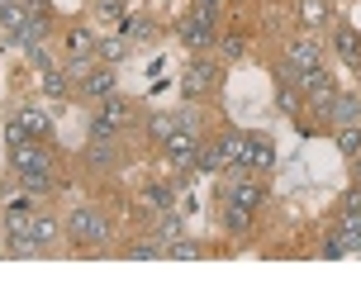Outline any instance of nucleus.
Listing matches in <instances>:
<instances>
[{"mask_svg": "<svg viewBox=\"0 0 361 285\" xmlns=\"http://www.w3.org/2000/svg\"><path fill=\"white\" fill-rule=\"evenodd\" d=\"M10 171L29 195H48L53 190V152L38 147V138H24L10 147Z\"/></svg>", "mask_w": 361, "mask_h": 285, "instance_id": "obj_1", "label": "nucleus"}, {"mask_svg": "<svg viewBox=\"0 0 361 285\" xmlns=\"http://www.w3.org/2000/svg\"><path fill=\"white\" fill-rule=\"evenodd\" d=\"M243 147H247V133L243 128H228L219 142L200 147V171H228V166H243Z\"/></svg>", "mask_w": 361, "mask_h": 285, "instance_id": "obj_2", "label": "nucleus"}, {"mask_svg": "<svg viewBox=\"0 0 361 285\" xmlns=\"http://www.w3.org/2000/svg\"><path fill=\"white\" fill-rule=\"evenodd\" d=\"M128 124H133V105L119 100V95H109V100H100L95 114H90V138H119Z\"/></svg>", "mask_w": 361, "mask_h": 285, "instance_id": "obj_3", "label": "nucleus"}, {"mask_svg": "<svg viewBox=\"0 0 361 285\" xmlns=\"http://www.w3.org/2000/svg\"><path fill=\"white\" fill-rule=\"evenodd\" d=\"M176 29H180V43H185L190 53H204V48H214V15H209V10H195V5H190V10L180 15Z\"/></svg>", "mask_w": 361, "mask_h": 285, "instance_id": "obj_4", "label": "nucleus"}, {"mask_svg": "<svg viewBox=\"0 0 361 285\" xmlns=\"http://www.w3.org/2000/svg\"><path fill=\"white\" fill-rule=\"evenodd\" d=\"M67 233L95 248V243H105V238H109V224H105V214H100V210H90V205H76V210L67 214Z\"/></svg>", "mask_w": 361, "mask_h": 285, "instance_id": "obj_5", "label": "nucleus"}, {"mask_svg": "<svg viewBox=\"0 0 361 285\" xmlns=\"http://www.w3.org/2000/svg\"><path fill=\"white\" fill-rule=\"evenodd\" d=\"M314 67H324V48H319V38H295L286 48V71L281 76H295V71H314Z\"/></svg>", "mask_w": 361, "mask_h": 285, "instance_id": "obj_6", "label": "nucleus"}, {"mask_svg": "<svg viewBox=\"0 0 361 285\" xmlns=\"http://www.w3.org/2000/svg\"><path fill=\"white\" fill-rule=\"evenodd\" d=\"M214 81H219V67L209 62V57H195L190 67L180 71V95H185V100H200Z\"/></svg>", "mask_w": 361, "mask_h": 285, "instance_id": "obj_7", "label": "nucleus"}, {"mask_svg": "<svg viewBox=\"0 0 361 285\" xmlns=\"http://www.w3.org/2000/svg\"><path fill=\"white\" fill-rule=\"evenodd\" d=\"M162 152H166V162H171L176 171H185V166H195V162H200V142H195L190 128H176V133L162 142Z\"/></svg>", "mask_w": 361, "mask_h": 285, "instance_id": "obj_8", "label": "nucleus"}, {"mask_svg": "<svg viewBox=\"0 0 361 285\" xmlns=\"http://www.w3.org/2000/svg\"><path fill=\"white\" fill-rule=\"evenodd\" d=\"M338 233H343L347 252L361 248V190H347L343 195V214H338Z\"/></svg>", "mask_w": 361, "mask_h": 285, "instance_id": "obj_9", "label": "nucleus"}, {"mask_svg": "<svg viewBox=\"0 0 361 285\" xmlns=\"http://www.w3.org/2000/svg\"><path fill=\"white\" fill-rule=\"evenodd\" d=\"M81 100H90V105H100V100H109L114 95V71L109 67H90L86 76H81Z\"/></svg>", "mask_w": 361, "mask_h": 285, "instance_id": "obj_10", "label": "nucleus"}, {"mask_svg": "<svg viewBox=\"0 0 361 285\" xmlns=\"http://www.w3.org/2000/svg\"><path fill=\"white\" fill-rule=\"evenodd\" d=\"M243 166H247V171H271V166H276V147H271V138H262V133H247Z\"/></svg>", "mask_w": 361, "mask_h": 285, "instance_id": "obj_11", "label": "nucleus"}, {"mask_svg": "<svg viewBox=\"0 0 361 285\" xmlns=\"http://www.w3.org/2000/svg\"><path fill=\"white\" fill-rule=\"evenodd\" d=\"M53 238H57V219H48V214H34L19 243H24L29 252H43V248H53Z\"/></svg>", "mask_w": 361, "mask_h": 285, "instance_id": "obj_12", "label": "nucleus"}, {"mask_svg": "<svg viewBox=\"0 0 361 285\" xmlns=\"http://www.w3.org/2000/svg\"><path fill=\"white\" fill-rule=\"evenodd\" d=\"M333 53L343 57L347 67H361V34L347 29V24H338V29H333Z\"/></svg>", "mask_w": 361, "mask_h": 285, "instance_id": "obj_13", "label": "nucleus"}, {"mask_svg": "<svg viewBox=\"0 0 361 285\" xmlns=\"http://www.w3.org/2000/svg\"><path fill=\"white\" fill-rule=\"evenodd\" d=\"M38 81H43V95H53V100H67V90H72V76H67V67H57V62L38 67Z\"/></svg>", "mask_w": 361, "mask_h": 285, "instance_id": "obj_14", "label": "nucleus"}, {"mask_svg": "<svg viewBox=\"0 0 361 285\" xmlns=\"http://www.w3.org/2000/svg\"><path fill=\"white\" fill-rule=\"evenodd\" d=\"M328 124H361V95H352V90H338Z\"/></svg>", "mask_w": 361, "mask_h": 285, "instance_id": "obj_15", "label": "nucleus"}, {"mask_svg": "<svg viewBox=\"0 0 361 285\" xmlns=\"http://www.w3.org/2000/svg\"><path fill=\"white\" fill-rule=\"evenodd\" d=\"M138 210H147V214L176 210V190H171V186H147L143 195H138Z\"/></svg>", "mask_w": 361, "mask_h": 285, "instance_id": "obj_16", "label": "nucleus"}, {"mask_svg": "<svg viewBox=\"0 0 361 285\" xmlns=\"http://www.w3.org/2000/svg\"><path fill=\"white\" fill-rule=\"evenodd\" d=\"M48 24H53V15H34V10H29V19H24V29L15 34V43H19V48L43 43V38H48Z\"/></svg>", "mask_w": 361, "mask_h": 285, "instance_id": "obj_17", "label": "nucleus"}, {"mask_svg": "<svg viewBox=\"0 0 361 285\" xmlns=\"http://www.w3.org/2000/svg\"><path fill=\"white\" fill-rule=\"evenodd\" d=\"M100 53V38L90 34L86 24L81 29H67V57H95Z\"/></svg>", "mask_w": 361, "mask_h": 285, "instance_id": "obj_18", "label": "nucleus"}, {"mask_svg": "<svg viewBox=\"0 0 361 285\" xmlns=\"http://www.w3.org/2000/svg\"><path fill=\"white\" fill-rule=\"evenodd\" d=\"M15 119L24 124V133H29V138H48V133H53V119H48L43 109H19Z\"/></svg>", "mask_w": 361, "mask_h": 285, "instance_id": "obj_19", "label": "nucleus"}, {"mask_svg": "<svg viewBox=\"0 0 361 285\" xmlns=\"http://www.w3.org/2000/svg\"><path fill=\"white\" fill-rule=\"evenodd\" d=\"M219 214H224V229H233V233L252 229V210H238V205H228V200H219Z\"/></svg>", "mask_w": 361, "mask_h": 285, "instance_id": "obj_20", "label": "nucleus"}, {"mask_svg": "<svg viewBox=\"0 0 361 285\" xmlns=\"http://www.w3.org/2000/svg\"><path fill=\"white\" fill-rule=\"evenodd\" d=\"M300 24H305V29H324L328 24V0H300Z\"/></svg>", "mask_w": 361, "mask_h": 285, "instance_id": "obj_21", "label": "nucleus"}, {"mask_svg": "<svg viewBox=\"0 0 361 285\" xmlns=\"http://www.w3.org/2000/svg\"><path fill=\"white\" fill-rule=\"evenodd\" d=\"M333 100H338L333 81H328V86H319V90H309V105H314V114H319V119H328V114H333Z\"/></svg>", "mask_w": 361, "mask_h": 285, "instance_id": "obj_22", "label": "nucleus"}, {"mask_svg": "<svg viewBox=\"0 0 361 285\" xmlns=\"http://www.w3.org/2000/svg\"><path fill=\"white\" fill-rule=\"evenodd\" d=\"M338 147H343V157H357L361 152V124H338Z\"/></svg>", "mask_w": 361, "mask_h": 285, "instance_id": "obj_23", "label": "nucleus"}, {"mask_svg": "<svg viewBox=\"0 0 361 285\" xmlns=\"http://www.w3.org/2000/svg\"><path fill=\"white\" fill-rule=\"evenodd\" d=\"M147 128H152V138H157V142H166L180 128V114H152V119H147Z\"/></svg>", "mask_w": 361, "mask_h": 285, "instance_id": "obj_24", "label": "nucleus"}, {"mask_svg": "<svg viewBox=\"0 0 361 285\" xmlns=\"http://www.w3.org/2000/svg\"><path fill=\"white\" fill-rule=\"evenodd\" d=\"M124 0H95V19H105V24H124Z\"/></svg>", "mask_w": 361, "mask_h": 285, "instance_id": "obj_25", "label": "nucleus"}, {"mask_svg": "<svg viewBox=\"0 0 361 285\" xmlns=\"http://www.w3.org/2000/svg\"><path fill=\"white\" fill-rule=\"evenodd\" d=\"M90 166H109L114 162V147H109V138H90Z\"/></svg>", "mask_w": 361, "mask_h": 285, "instance_id": "obj_26", "label": "nucleus"}, {"mask_svg": "<svg viewBox=\"0 0 361 285\" xmlns=\"http://www.w3.org/2000/svg\"><path fill=\"white\" fill-rule=\"evenodd\" d=\"M124 34L128 38H152V24L143 15H124Z\"/></svg>", "mask_w": 361, "mask_h": 285, "instance_id": "obj_27", "label": "nucleus"}, {"mask_svg": "<svg viewBox=\"0 0 361 285\" xmlns=\"http://www.w3.org/2000/svg\"><path fill=\"white\" fill-rule=\"evenodd\" d=\"M124 53H128V38H100V57H109V62H119Z\"/></svg>", "mask_w": 361, "mask_h": 285, "instance_id": "obj_28", "label": "nucleus"}, {"mask_svg": "<svg viewBox=\"0 0 361 285\" xmlns=\"http://www.w3.org/2000/svg\"><path fill=\"white\" fill-rule=\"evenodd\" d=\"M166 257H176V262H195V257H200V248H195V243H180V238H176V243L166 248Z\"/></svg>", "mask_w": 361, "mask_h": 285, "instance_id": "obj_29", "label": "nucleus"}, {"mask_svg": "<svg viewBox=\"0 0 361 285\" xmlns=\"http://www.w3.org/2000/svg\"><path fill=\"white\" fill-rule=\"evenodd\" d=\"M324 257H328V262H338V257H347V243H343V233H338V229H333V238L324 243Z\"/></svg>", "mask_w": 361, "mask_h": 285, "instance_id": "obj_30", "label": "nucleus"}, {"mask_svg": "<svg viewBox=\"0 0 361 285\" xmlns=\"http://www.w3.org/2000/svg\"><path fill=\"white\" fill-rule=\"evenodd\" d=\"M243 53H247V38H224V57H228V62H238V57H243Z\"/></svg>", "mask_w": 361, "mask_h": 285, "instance_id": "obj_31", "label": "nucleus"}, {"mask_svg": "<svg viewBox=\"0 0 361 285\" xmlns=\"http://www.w3.org/2000/svg\"><path fill=\"white\" fill-rule=\"evenodd\" d=\"M219 5H224V0H195V10H209V15H214Z\"/></svg>", "mask_w": 361, "mask_h": 285, "instance_id": "obj_32", "label": "nucleus"}, {"mask_svg": "<svg viewBox=\"0 0 361 285\" xmlns=\"http://www.w3.org/2000/svg\"><path fill=\"white\" fill-rule=\"evenodd\" d=\"M357 181H361V152H357Z\"/></svg>", "mask_w": 361, "mask_h": 285, "instance_id": "obj_33", "label": "nucleus"}]
</instances>
